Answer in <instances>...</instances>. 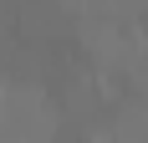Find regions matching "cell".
<instances>
[{
  "label": "cell",
  "mask_w": 148,
  "mask_h": 143,
  "mask_svg": "<svg viewBox=\"0 0 148 143\" xmlns=\"http://www.w3.org/2000/svg\"><path fill=\"white\" fill-rule=\"evenodd\" d=\"M56 143H87V138H82L77 128H61V133H56Z\"/></svg>",
  "instance_id": "6da1fadb"
}]
</instances>
